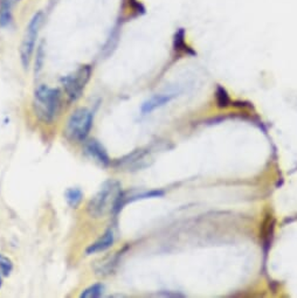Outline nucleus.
Returning <instances> with one entry per match:
<instances>
[{
  "label": "nucleus",
  "instance_id": "3",
  "mask_svg": "<svg viewBox=\"0 0 297 298\" xmlns=\"http://www.w3.org/2000/svg\"><path fill=\"white\" fill-rule=\"evenodd\" d=\"M93 114L86 108L75 110L68 119L67 134L75 142H83L92 130Z\"/></svg>",
  "mask_w": 297,
  "mask_h": 298
},
{
  "label": "nucleus",
  "instance_id": "5",
  "mask_svg": "<svg viewBox=\"0 0 297 298\" xmlns=\"http://www.w3.org/2000/svg\"><path fill=\"white\" fill-rule=\"evenodd\" d=\"M90 76H92V67L90 66H82L76 71H74L73 74L68 75L62 80L65 92L69 96L70 99L75 101L82 95L84 88L89 82Z\"/></svg>",
  "mask_w": 297,
  "mask_h": 298
},
{
  "label": "nucleus",
  "instance_id": "10",
  "mask_svg": "<svg viewBox=\"0 0 297 298\" xmlns=\"http://www.w3.org/2000/svg\"><path fill=\"white\" fill-rule=\"evenodd\" d=\"M164 196V191L161 190H155V191H150V192H144V193H140L137 194V196L130 197L129 199H123V196H122L121 202H120V209L126 205L127 202H131V201H136V200H142V199H149V198H159Z\"/></svg>",
  "mask_w": 297,
  "mask_h": 298
},
{
  "label": "nucleus",
  "instance_id": "14",
  "mask_svg": "<svg viewBox=\"0 0 297 298\" xmlns=\"http://www.w3.org/2000/svg\"><path fill=\"white\" fill-rule=\"evenodd\" d=\"M217 102L219 108H226L230 105V97H228L226 90L221 87H219L217 90Z\"/></svg>",
  "mask_w": 297,
  "mask_h": 298
},
{
  "label": "nucleus",
  "instance_id": "7",
  "mask_svg": "<svg viewBox=\"0 0 297 298\" xmlns=\"http://www.w3.org/2000/svg\"><path fill=\"white\" fill-rule=\"evenodd\" d=\"M174 95L173 94H164V95H155L151 99H149L148 101L144 102L140 106V111L142 114H151L152 111H155L156 109L162 108L165 104H167L168 102H171L173 99Z\"/></svg>",
  "mask_w": 297,
  "mask_h": 298
},
{
  "label": "nucleus",
  "instance_id": "9",
  "mask_svg": "<svg viewBox=\"0 0 297 298\" xmlns=\"http://www.w3.org/2000/svg\"><path fill=\"white\" fill-rule=\"evenodd\" d=\"M65 198L67 200L68 205L73 208H76L83 199V193L80 188H68L65 192Z\"/></svg>",
  "mask_w": 297,
  "mask_h": 298
},
{
  "label": "nucleus",
  "instance_id": "12",
  "mask_svg": "<svg viewBox=\"0 0 297 298\" xmlns=\"http://www.w3.org/2000/svg\"><path fill=\"white\" fill-rule=\"evenodd\" d=\"M103 291H104V285L101 283H96L90 285L89 288H87L86 290L81 294L80 297L82 298H98L101 297L103 295Z\"/></svg>",
  "mask_w": 297,
  "mask_h": 298
},
{
  "label": "nucleus",
  "instance_id": "15",
  "mask_svg": "<svg viewBox=\"0 0 297 298\" xmlns=\"http://www.w3.org/2000/svg\"><path fill=\"white\" fill-rule=\"evenodd\" d=\"M1 284H2V281H1V275H0V288H1Z\"/></svg>",
  "mask_w": 297,
  "mask_h": 298
},
{
  "label": "nucleus",
  "instance_id": "6",
  "mask_svg": "<svg viewBox=\"0 0 297 298\" xmlns=\"http://www.w3.org/2000/svg\"><path fill=\"white\" fill-rule=\"evenodd\" d=\"M86 152L88 153L93 159H95V162L99 163L101 165L107 166L110 164V159H109L107 151H105L104 147L96 139L89 140V142L86 144Z\"/></svg>",
  "mask_w": 297,
  "mask_h": 298
},
{
  "label": "nucleus",
  "instance_id": "13",
  "mask_svg": "<svg viewBox=\"0 0 297 298\" xmlns=\"http://www.w3.org/2000/svg\"><path fill=\"white\" fill-rule=\"evenodd\" d=\"M13 269V263L8 257L0 254V272L4 276H8Z\"/></svg>",
  "mask_w": 297,
  "mask_h": 298
},
{
  "label": "nucleus",
  "instance_id": "8",
  "mask_svg": "<svg viewBox=\"0 0 297 298\" xmlns=\"http://www.w3.org/2000/svg\"><path fill=\"white\" fill-rule=\"evenodd\" d=\"M114 241H115L114 232L109 230L105 232V233L103 234L95 243H93L92 246L87 249V254H88V255H92V254L104 252V250H107L108 248H110L112 244H114Z\"/></svg>",
  "mask_w": 297,
  "mask_h": 298
},
{
  "label": "nucleus",
  "instance_id": "2",
  "mask_svg": "<svg viewBox=\"0 0 297 298\" xmlns=\"http://www.w3.org/2000/svg\"><path fill=\"white\" fill-rule=\"evenodd\" d=\"M61 103V93L59 89L40 86L35 90V110L43 122H52L58 114Z\"/></svg>",
  "mask_w": 297,
  "mask_h": 298
},
{
  "label": "nucleus",
  "instance_id": "1",
  "mask_svg": "<svg viewBox=\"0 0 297 298\" xmlns=\"http://www.w3.org/2000/svg\"><path fill=\"white\" fill-rule=\"evenodd\" d=\"M121 185L116 180H107L103 183L99 192L94 196L87 206V211L93 218H102L108 213L120 211L122 199Z\"/></svg>",
  "mask_w": 297,
  "mask_h": 298
},
{
  "label": "nucleus",
  "instance_id": "4",
  "mask_svg": "<svg viewBox=\"0 0 297 298\" xmlns=\"http://www.w3.org/2000/svg\"><path fill=\"white\" fill-rule=\"evenodd\" d=\"M43 21V14L42 12L34 14L32 20L30 21L28 26L26 28V33H25L23 43H21L20 48V59L21 64H23L24 68H28V66L31 64V59H32L34 48H35V42L37 34L40 32V28H41Z\"/></svg>",
  "mask_w": 297,
  "mask_h": 298
},
{
  "label": "nucleus",
  "instance_id": "11",
  "mask_svg": "<svg viewBox=\"0 0 297 298\" xmlns=\"http://www.w3.org/2000/svg\"><path fill=\"white\" fill-rule=\"evenodd\" d=\"M12 0H2L0 8V26L5 27L11 23L12 19Z\"/></svg>",
  "mask_w": 297,
  "mask_h": 298
}]
</instances>
